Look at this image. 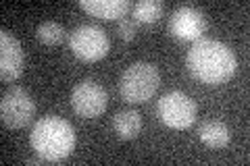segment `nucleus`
<instances>
[{"label":"nucleus","instance_id":"1","mask_svg":"<svg viewBox=\"0 0 250 166\" xmlns=\"http://www.w3.org/2000/svg\"><path fill=\"white\" fill-rule=\"evenodd\" d=\"M186 60L190 73L207 85H221L236 73V56L229 46L219 39H196Z\"/></svg>","mask_w":250,"mask_h":166},{"label":"nucleus","instance_id":"2","mask_svg":"<svg viewBox=\"0 0 250 166\" xmlns=\"http://www.w3.org/2000/svg\"><path fill=\"white\" fill-rule=\"evenodd\" d=\"M31 148L44 162H59L75 148V129L59 116H44L31 129Z\"/></svg>","mask_w":250,"mask_h":166},{"label":"nucleus","instance_id":"3","mask_svg":"<svg viewBox=\"0 0 250 166\" xmlns=\"http://www.w3.org/2000/svg\"><path fill=\"white\" fill-rule=\"evenodd\" d=\"M161 85V73L159 69L150 62H134L127 67L121 75L119 92L121 96L131 102V104H140L154 96V92Z\"/></svg>","mask_w":250,"mask_h":166},{"label":"nucleus","instance_id":"4","mask_svg":"<svg viewBox=\"0 0 250 166\" xmlns=\"http://www.w3.org/2000/svg\"><path fill=\"white\" fill-rule=\"evenodd\" d=\"M69 48H71V52L80 60L96 62L108 54L111 42H108V36L104 34V29L85 23V25H80L71 31V36H69Z\"/></svg>","mask_w":250,"mask_h":166},{"label":"nucleus","instance_id":"5","mask_svg":"<svg viewBox=\"0 0 250 166\" xmlns=\"http://www.w3.org/2000/svg\"><path fill=\"white\" fill-rule=\"evenodd\" d=\"M161 121L171 129H188L196 121V102L184 92H167L156 104Z\"/></svg>","mask_w":250,"mask_h":166},{"label":"nucleus","instance_id":"6","mask_svg":"<svg viewBox=\"0 0 250 166\" xmlns=\"http://www.w3.org/2000/svg\"><path fill=\"white\" fill-rule=\"evenodd\" d=\"M36 104L31 100L29 92L23 88H11L2 93L0 102V116H2L4 127L9 129H21L34 118Z\"/></svg>","mask_w":250,"mask_h":166},{"label":"nucleus","instance_id":"7","mask_svg":"<svg viewBox=\"0 0 250 166\" xmlns=\"http://www.w3.org/2000/svg\"><path fill=\"white\" fill-rule=\"evenodd\" d=\"M108 93L100 83L85 79L77 83L71 92V106L77 116L82 118H96L106 110Z\"/></svg>","mask_w":250,"mask_h":166},{"label":"nucleus","instance_id":"8","mask_svg":"<svg viewBox=\"0 0 250 166\" xmlns=\"http://www.w3.org/2000/svg\"><path fill=\"white\" fill-rule=\"evenodd\" d=\"M208 23L205 13L198 11L196 6H179L173 11L169 19V31L179 39H186V42H196L202 37V34L207 31Z\"/></svg>","mask_w":250,"mask_h":166},{"label":"nucleus","instance_id":"9","mask_svg":"<svg viewBox=\"0 0 250 166\" xmlns=\"http://www.w3.org/2000/svg\"><path fill=\"white\" fill-rule=\"evenodd\" d=\"M23 48L11 31H0V77L2 81H15L23 73Z\"/></svg>","mask_w":250,"mask_h":166},{"label":"nucleus","instance_id":"10","mask_svg":"<svg viewBox=\"0 0 250 166\" xmlns=\"http://www.w3.org/2000/svg\"><path fill=\"white\" fill-rule=\"evenodd\" d=\"M80 6L90 13L92 17L100 19H125L127 11H131L129 0H82Z\"/></svg>","mask_w":250,"mask_h":166},{"label":"nucleus","instance_id":"11","mask_svg":"<svg viewBox=\"0 0 250 166\" xmlns=\"http://www.w3.org/2000/svg\"><path fill=\"white\" fill-rule=\"evenodd\" d=\"M198 137L208 148H225L231 139L229 127L221 121H205L198 127Z\"/></svg>","mask_w":250,"mask_h":166},{"label":"nucleus","instance_id":"12","mask_svg":"<svg viewBox=\"0 0 250 166\" xmlns=\"http://www.w3.org/2000/svg\"><path fill=\"white\" fill-rule=\"evenodd\" d=\"M113 129L119 139H134L142 131V116L138 110H121L113 116Z\"/></svg>","mask_w":250,"mask_h":166},{"label":"nucleus","instance_id":"13","mask_svg":"<svg viewBox=\"0 0 250 166\" xmlns=\"http://www.w3.org/2000/svg\"><path fill=\"white\" fill-rule=\"evenodd\" d=\"M131 13L136 17V23H154L163 15V2L159 0H142L131 6Z\"/></svg>","mask_w":250,"mask_h":166},{"label":"nucleus","instance_id":"14","mask_svg":"<svg viewBox=\"0 0 250 166\" xmlns=\"http://www.w3.org/2000/svg\"><path fill=\"white\" fill-rule=\"evenodd\" d=\"M62 37H65V29H62V25L57 21H44V23H40V27H38V39L46 46L61 44Z\"/></svg>","mask_w":250,"mask_h":166},{"label":"nucleus","instance_id":"15","mask_svg":"<svg viewBox=\"0 0 250 166\" xmlns=\"http://www.w3.org/2000/svg\"><path fill=\"white\" fill-rule=\"evenodd\" d=\"M117 31H119V36L125 39V42H129V39L136 37L138 25H136V21H131V19H119V23H117Z\"/></svg>","mask_w":250,"mask_h":166}]
</instances>
